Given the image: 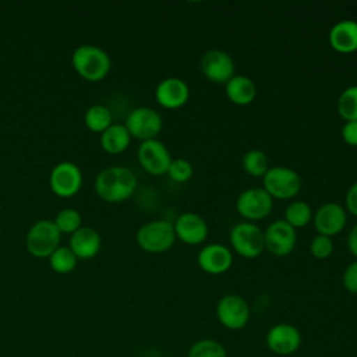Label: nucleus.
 <instances>
[{
  "label": "nucleus",
  "mask_w": 357,
  "mask_h": 357,
  "mask_svg": "<svg viewBox=\"0 0 357 357\" xmlns=\"http://www.w3.org/2000/svg\"><path fill=\"white\" fill-rule=\"evenodd\" d=\"M135 188L137 177L124 166H109L95 180L96 194L107 202H123L134 194Z\"/></svg>",
  "instance_id": "f257e3e1"
},
{
  "label": "nucleus",
  "mask_w": 357,
  "mask_h": 357,
  "mask_svg": "<svg viewBox=\"0 0 357 357\" xmlns=\"http://www.w3.org/2000/svg\"><path fill=\"white\" fill-rule=\"evenodd\" d=\"M74 70L88 81L103 79L112 66L109 54L99 46L81 45L78 46L71 57Z\"/></svg>",
  "instance_id": "f03ea898"
},
{
  "label": "nucleus",
  "mask_w": 357,
  "mask_h": 357,
  "mask_svg": "<svg viewBox=\"0 0 357 357\" xmlns=\"http://www.w3.org/2000/svg\"><path fill=\"white\" fill-rule=\"evenodd\" d=\"M174 241L173 223L163 219L146 222L137 231V243L146 252H165L174 245Z\"/></svg>",
  "instance_id": "7ed1b4c3"
},
{
  "label": "nucleus",
  "mask_w": 357,
  "mask_h": 357,
  "mask_svg": "<svg viewBox=\"0 0 357 357\" xmlns=\"http://www.w3.org/2000/svg\"><path fill=\"white\" fill-rule=\"evenodd\" d=\"M262 188L273 199H290L301 190L300 174L287 166H273L262 177Z\"/></svg>",
  "instance_id": "20e7f679"
},
{
  "label": "nucleus",
  "mask_w": 357,
  "mask_h": 357,
  "mask_svg": "<svg viewBox=\"0 0 357 357\" xmlns=\"http://www.w3.org/2000/svg\"><path fill=\"white\" fill-rule=\"evenodd\" d=\"M233 250L243 258L252 259L265 250V240L262 229L252 222L236 223L229 234Z\"/></svg>",
  "instance_id": "39448f33"
},
{
  "label": "nucleus",
  "mask_w": 357,
  "mask_h": 357,
  "mask_svg": "<svg viewBox=\"0 0 357 357\" xmlns=\"http://www.w3.org/2000/svg\"><path fill=\"white\" fill-rule=\"evenodd\" d=\"M61 233L56 227L53 220L40 219L35 222L26 233V248L38 258L50 257V254L59 247Z\"/></svg>",
  "instance_id": "423d86ee"
},
{
  "label": "nucleus",
  "mask_w": 357,
  "mask_h": 357,
  "mask_svg": "<svg viewBox=\"0 0 357 357\" xmlns=\"http://www.w3.org/2000/svg\"><path fill=\"white\" fill-rule=\"evenodd\" d=\"M236 209L247 222L265 219L273 209V198L262 187H250L236 199Z\"/></svg>",
  "instance_id": "0eeeda50"
},
{
  "label": "nucleus",
  "mask_w": 357,
  "mask_h": 357,
  "mask_svg": "<svg viewBox=\"0 0 357 357\" xmlns=\"http://www.w3.org/2000/svg\"><path fill=\"white\" fill-rule=\"evenodd\" d=\"M124 126L131 137L141 141H148L155 139L159 135L163 127V120L155 109L139 106L128 113Z\"/></svg>",
  "instance_id": "6e6552de"
},
{
  "label": "nucleus",
  "mask_w": 357,
  "mask_h": 357,
  "mask_svg": "<svg viewBox=\"0 0 357 357\" xmlns=\"http://www.w3.org/2000/svg\"><path fill=\"white\" fill-rule=\"evenodd\" d=\"M250 315L248 303L238 294H226L216 304V318L226 329H243L248 324Z\"/></svg>",
  "instance_id": "1a4fd4ad"
},
{
  "label": "nucleus",
  "mask_w": 357,
  "mask_h": 357,
  "mask_svg": "<svg viewBox=\"0 0 357 357\" xmlns=\"http://www.w3.org/2000/svg\"><path fill=\"white\" fill-rule=\"evenodd\" d=\"M138 162L145 172L153 176L166 174L173 160L166 145L159 139L142 141L138 148Z\"/></svg>",
  "instance_id": "9d476101"
},
{
  "label": "nucleus",
  "mask_w": 357,
  "mask_h": 357,
  "mask_svg": "<svg viewBox=\"0 0 357 357\" xmlns=\"http://www.w3.org/2000/svg\"><path fill=\"white\" fill-rule=\"evenodd\" d=\"M199 67L206 79L215 84H226L234 75L233 57L220 49H211L201 56Z\"/></svg>",
  "instance_id": "9b49d317"
},
{
  "label": "nucleus",
  "mask_w": 357,
  "mask_h": 357,
  "mask_svg": "<svg viewBox=\"0 0 357 357\" xmlns=\"http://www.w3.org/2000/svg\"><path fill=\"white\" fill-rule=\"evenodd\" d=\"M265 250L269 251L273 257H286L289 255L297 243V233L287 222L278 219L272 222L264 231Z\"/></svg>",
  "instance_id": "f8f14e48"
},
{
  "label": "nucleus",
  "mask_w": 357,
  "mask_h": 357,
  "mask_svg": "<svg viewBox=\"0 0 357 357\" xmlns=\"http://www.w3.org/2000/svg\"><path fill=\"white\" fill-rule=\"evenodd\" d=\"M312 223L318 234L332 238L344 229L347 211L337 202H326L314 212Z\"/></svg>",
  "instance_id": "ddd939ff"
},
{
  "label": "nucleus",
  "mask_w": 357,
  "mask_h": 357,
  "mask_svg": "<svg viewBox=\"0 0 357 357\" xmlns=\"http://www.w3.org/2000/svg\"><path fill=\"white\" fill-rule=\"evenodd\" d=\"M49 183L54 194L60 197H71L81 188V169L73 162H60L52 169Z\"/></svg>",
  "instance_id": "4468645a"
},
{
  "label": "nucleus",
  "mask_w": 357,
  "mask_h": 357,
  "mask_svg": "<svg viewBox=\"0 0 357 357\" xmlns=\"http://www.w3.org/2000/svg\"><path fill=\"white\" fill-rule=\"evenodd\" d=\"M301 333L291 324H276L266 333L268 349L278 356H290L298 350Z\"/></svg>",
  "instance_id": "2eb2a0df"
},
{
  "label": "nucleus",
  "mask_w": 357,
  "mask_h": 357,
  "mask_svg": "<svg viewBox=\"0 0 357 357\" xmlns=\"http://www.w3.org/2000/svg\"><path fill=\"white\" fill-rule=\"evenodd\" d=\"M176 238L188 245H198L208 237L206 220L195 212L181 213L173 223Z\"/></svg>",
  "instance_id": "dca6fc26"
},
{
  "label": "nucleus",
  "mask_w": 357,
  "mask_h": 357,
  "mask_svg": "<svg viewBox=\"0 0 357 357\" xmlns=\"http://www.w3.org/2000/svg\"><path fill=\"white\" fill-rule=\"evenodd\" d=\"M197 262L204 272L209 275H222L231 268L233 254L229 247L219 243H211L199 250Z\"/></svg>",
  "instance_id": "f3484780"
},
{
  "label": "nucleus",
  "mask_w": 357,
  "mask_h": 357,
  "mask_svg": "<svg viewBox=\"0 0 357 357\" xmlns=\"http://www.w3.org/2000/svg\"><path fill=\"white\" fill-rule=\"evenodd\" d=\"M155 98L165 109H178L187 103L190 98V88L184 79L178 77H169L158 84Z\"/></svg>",
  "instance_id": "a211bd4d"
},
{
  "label": "nucleus",
  "mask_w": 357,
  "mask_h": 357,
  "mask_svg": "<svg viewBox=\"0 0 357 357\" xmlns=\"http://www.w3.org/2000/svg\"><path fill=\"white\" fill-rule=\"evenodd\" d=\"M328 38L331 47L340 54H350L357 52V21H337L331 28Z\"/></svg>",
  "instance_id": "6ab92c4d"
},
{
  "label": "nucleus",
  "mask_w": 357,
  "mask_h": 357,
  "mask_svg": "<svg viewBox=\"0 0 357 357\" xmlns=\"http://www.w3.org/2000/svg\"><path fill=\"white\" fill-rule=\"evenodd\" d=\"M102 245L99 233L92 227H79L71 234L70 248L77 258L88 259L95 257Z\"/></svg>",
  "instance_id": "aec40b11"
},
{
  "label": "nucleus",
  "mask_w": 357,
  "mask_h": 357,
  "mask_svg": "<svg viewBox=\"0 0 357 357\" xmlns=\"http://www.w3.org/2000/svg\"><path fill=\"white\" fill-rule=\"evenodd\" d=\"M225 85L227 99L237 106H247L252 103L257 96V86L247 75L234 74Z\"/></svg>",
  "instance_id": "412c9836"
},
{
  "label": "nucleus",
  "mask_w": 357,
  "mask_h": 357,
  "mask_svg": "<svg viewBox=\"0 0 357 357\" xmlns=\"http://www.w3.org/2000/svg\"><path fill=\"white\" fill-rule=\"evenodd\" d=\"M131 135L124 124L112 123L100 134V145L109 153H120L130 145Z\"/></svg>",
  "instance_id": "4be33fe9"
},
{
  "label": "nucleus",
  "mask_w": 357,
  "mask_h": 357,
  "mask_svg": "<svg viewBox=\"0 0 357 357\" xmlns=\"http://www.w3.org/2000/svg\"><path fill=\"white\" fill-rule=\"evenodd\" d=\"M312 209L305 201H291L284 209V222H287L293 229H301L312 220Z\"/></svg>",
  "instance_id": "5701e85b"
},
{
  "label": "nucleus",
  "mask_w": 357,
  "mask_h": 357,
  "mask_svg": "<svg viewBox=\"0 0 357 357\" xmlns=\"http://www.w3.org/2000/svg\"><path fill=\"white\" fill-rule=\"evenodd\" d=\"M243 169L247 174L252 177H264L269 169L268 156L259 149H250L243 155L241 159Z\"/></svg>",
  "instance_id": "b1692460"
},
{
  "label": "nucleus",
  "mask_w": 357,
  "mask_h": 357,
  "mask_svg": "<svg viewBox=\"0 0 357 357\" xmlns=\"http://www.w3.org/2000/svg\"><path fill=\"white\" fill-rule=\"evenodd\" d=\"M337 113L344 121L357 120V85H350L337 98Z\"/></svg>",
  "instance_id": "393cba45"
},
{
  "label": "nucleus",
  "mask_w": 357,
  "mask_h": 357,
  "mask_svg": "<svg viewBox=\"0 0 357 357\" xmlns=\"http://www.w3.org/2000/svg\"><path fill=\"white\" fill-rule=\"evenodd\" d=\"M85 124L92 131L103 132L112 124V112L103 105H93L85 112Z\"/></svg>",
  "instance_id": "a878e982"
},
{
  "label": "nucleus",
  "mask_w": 357,
  "mask_h": 357,
  "mask_svg": "<svg viewBox=\"0 0 357 357\" xmlns=\"http://www.w3.org/2000/svg\"><path fill=\"white\" fill-rule=\"evenodd\" d=\"M77 257L70 247H57L49 257L50 266L54 272L59 273H68L77 265Z\"/></svg>",
  "instance_id": "bb28decb"
},
{
  "label": "nucleus",
  "mask_w": 357,
  "mask_h": 357,
  "mask_svg": "<svg viewBox=\"0 0 357 357\" xmlns=\"http://www.w3.org/2000/svg\"><path fill=\"white\" fill-rule=\"evenodd\" d=\"M188 357H227L223 344L215 339H199L191 344Z\"/></svg>",
  "instance_id": "cd10ccee"
},
{
  "label": "nucleus",
  "mask_w": 357,
  "mask_h": 357,
  "mask_svg": "<svg viewBox=\"0 0 357 357\" xmlns=\"http://www.w3.org/2000/svg\"><path fill=\"white\" fill-rule=\"evenodd\" d=\"M53 222L60 233L73 234L75 230L81 227V215L78 211L73 208H64L56 215Z\"/></svg>",
  "instance_id": "c85d7f7f"
},
{
  "label": "nucleus",
  "mask_w": 357,
  "mask_h": 357,
  "mask_svg": "<svg viewBox=\"0 0 357 357\" xmlns=\"http://www.w3.org/2000/svg\"><path fill=\"white\" fill-rule=\"evenodd\" d=\"M167 174L176 183H185L192 177L194 167L187 159L177 158V159L172 160V163L169 166V170H167Z\"/></svg>",
  "instance_id": "c756f323"
},
{
  "label": "nucleus",
  "mask_w": 357,
  "mask_h": 357,
  "mask_svg": "<svg viewBox=\"0 0 357 357\" xmlns=\"http://www.w3.org/2000/svg\"><path fill=\"white\" fill-rule=\"evenodd\" d=\"M310 252L317 259H326L333 252V241L331 237L317 234L310 244Z\"/></svg>",
  "instance_id": "7c9ffc66"
},
{
  "label": "nucleus",
  "mask_w": 357,
  "mask_h": 357,
  "mask_svg": "<svg viewBox=\"0 0 357 357\" xmlns=\"http://www.w3.org/2000/svg\"><path fill=\"white\" fill-rule=\"evenodd\" d=\"M342 282L349 293L357 294V259L346 266Z\"/></svg>",
  "instance_id": "2f4dec72"
},
{
  "label": "nucleus",
  "mask_w": 357,
  "mask_h": 357,
  "mask_svg": "<svg viewBox=\"0 0 357 357\" xmlns=\"http://www.w3.org/2000/svg\"><path fill=\"white\" fill-rule=\"evenodd\" d=\"M342 138L350 146H357V120L346 121L342 127Z\"/></svg>",
  "instance_id": "473e14b6"
},
{
  "label": "nucleus",
  "mask_w": 357,
  "mask_h": 357,
  "mask_svg": "<svg viewBox=\"0 0 357 357\" xmlns=\"http://www.w3.org/2000/svg\"><path fill=\"white\" fill-rule=\"evenodd\" d=\"M344 204H346L344 209L357 218V181L349 187L346 192Z\"/></svg>",
  "instance_id": "72a5a7b5"
},
{
  "label": "nucleus",
  "mask_w": 357,
  "mask_h": 357,
  "mask_svg": "<svg viewBox=\"0 0 357 357\" xmlns=\"http://www.w3.org/2000/svg\"><path fill=\"white\" fill-rule=\"evenodd\" d=\"M347 248L357 259V223L351 227L347 236Z\"/></svg>",
  "instance_id": "f704fd0d"
}]
</instances>
